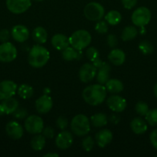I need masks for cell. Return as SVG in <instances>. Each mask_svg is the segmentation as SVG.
<instances>
[{
	"instance_id": "f35d334b",
	"label": "cell",
	"mask_w": 157,
	"mask_h": 157,
	"mask_svg": "<svg viewBox=\"0 0 157 157\" xmlns=\"http://www.w3.org/2000/svg\"><path fill=\"white\" fill-rule=\"evenodd\" d=\"M107 44L110 48H115L118 44V40L117 38L114 35L111 34L107 37Z\"/></svg>"
},
{
	"instance_id": "603a6c76",
	"label": "cell",
	"mask_w": 157,
	"mask_h": 157,
	"mask_svg": "<svg viewBox=\"0 0 157 157\" xmlns=\"http://www.w3.org/2000/svg\"><path fill=\"white\" fill-rule=\"evenodd\" d=\"M1 104L4 108L6 114H12L18 108V101L12 97L3 100Z\"/></svg>"
},
{
	"instance_id": "7bdbcfd3",
	"label": "cell",
	"mask_w": 157,
	"mask_h": 157,
	"mask_svg": "<svg viewBox=\"0 0 157 157\" xmlns=\"http://www.w3.org/2000/svg\"><path fill=\"white\" fill-rule=\"evenodd\" d=\"M149 139H150V142L151 144H152V147L157 150V129L154 130L153 131L150 133Z\"/></svg>"
},
{
	"instance_id": "8d00e7d4",
	"label": "cell",
	"mask_w": 157,
	"mask_h": 157,
	"mask_svg": "<svg viewBox=\"0 0 157 157\" xmlns=\"http://www.w3.org/2000/svg\"><path fill=\"white\" fill-rule=\"evenodd\" d=\"M56 125L60 130H64L68 126V121L64 117H59L56 121Z\"/></svg>"
},
{
	"instance_id": "9c48e42d",
	"label": "cell",
	"mask_w": 157,
	"mask_h": 157,
	"mask_svg": "<svg viewBox=\"0 0 157 157\" xmlns=\"http://www.w3.org/2000/svg\"><path fill=\"white\" fill-rule=\"evenodd\" d=\"M92 63H93V65H95L98 69V72L95 76L98 83L100 84H106L109 79V71L111 69L109 64L104 61H102L99 58H97Z\"/></svg>"
},
{
	"instance_id": "bcb514c9",
	"label": "cell",
	"mask_w": 157,
	"mask_h": 157,
	"mask_svg": "<svg viewBox=\"0 0 157 157\" xmlns=\"http://www.w3.org/2000/svg\"><path fill=\"white\" fill-rule=\"evenodd\" d=\"M5 114H6V113H5L4 108H3L2 104H0V116H3Z\"/></svg>"
},
{
	"instance_id": "30bf717a",
	"label": "cell",
	"mask_w": 157,
	"mask_h": 157,
	"mask_svg": "<svg viewBox=\"0 0 157 157\" xmlns=\"http://www.w3.org/2000/svg\"><path fill=\"white\" fill-rule=\"evenodd\" d=\"M7 9L14 14H22L31 6V0H6Z\"/></svg>"
},
{
	"instance_id": "9a60e30c",
	"label": "cell",
	"mask_w": 157,
	"mask_h": 157,
	"mask_svg": "<svg viewBox=\"0 0 157 157\" xmlns=\"http://www.w3.org/2000/svg\"><path fill=\"white\" fill-rule=\"evenodd\" d=\"M73 136L69 131H62L55 138V145L60 150H66L72 146Z\"/></svg>"
},
{
	"instance_id": "ee69618b",
	"label": "cell",
	"mask_w": 157,
	"mask_h": 157,
	"mask_svg": "<svg viewBox=\"0 0 157 157\" xmlns=\"http://www.w3.org/2000/svg\"><path fill=\"white\" fill-rule=\"evenodd\" d=\"M110 120L111 122L114 123V124H117V123L119 122V117H117L116 115H112V116H111Z\"/></svg>"
},
{
	"instance_id": "ac0fdd59",
	"label": "cell",
	"mask_w": 157,
	"mask_h": 157,
	"mask_svg": "<svg viewBox=\"0 0 157 157\" xmlns=\"http://www.w3.org/2000/svg\"><path fill=\"white\" fill-rule=\"evenodd\" d=\"M52 44L55 49L58 51H63L66 48L69 47V38L66 37L63 34H56L52 38Z\"/></svg>"
},
{
	"instance_id": "f1b7e54d",
	"label": "cell",
	"mask_w": 157,
	"mask_h": 157,
	"mask_svg": "<svg viewBox=\"0 0 157 157\" xmlns=\"http://www.w3.org/2000/svg\"><path fill=\"white\" fill-rule=\"evenodd\" d=\"M138 31L134 26H127L122 32L121 38L124 41H131L136 37Z\"/></svg>"
},
{
	"instance_id": "5b68a950",
	"label": "cell",
	"mask_w": 157,
	"mask_h": 157,
	"mask_svg": "<svg viewBox=\"0 0 157 157\" xmlns=\"http://www.w3.org/2000/svg\"><path fill=\"white\" fill-rule=\"evenodd\" d=\"M105 9L101 4L95 2L88 3L84 9V15L89 21H97L103 18Z\"/></svg>"
},
{
	"instance_id": "8992f818",
	"label": "cell",
	"mask_w": 157,
	"mask_h": 157,
	"mask_svg": "<svg viewBox=\"0 0 157 157\" xmlns=\"http://www.w3.org/2000/svg\"><path fill=\"white\" fill-rule=\"evenodd\" d=\"M151 20V12L148 8L142 6L135 9L132 15V21L135 26L144 27Z\"/></svg>"
},
{
	"instance_id": "d590c367",
	"label": "cell",
	"mask_w": 157,
	"mask_h": 157,
	"mask_svg": "<svg viewBox=\"0 0 157 157\" xmlns=\"http://www.w3.org/2000/svg\"><path fill=\"white\" fill-rule=\"evenodd\" d=\"M95 29L98 33L106 34L108 32V25L105 21H99L95 24Z\"/></svg>"
},
{
	"instance_id": "ffe728a7",
	"label": "cell",
	"mask_w": 157,
	"mask_h": 157,
	"mask_svg": "<svg viewBox=\"0 0 157 157\" xmlns=\"http://www.w3.org/2000/svg\"><path fill=\"white\" fill-rule=\"evenodd\" d=\"M108 58L112 64L115 66H120L124 63L125 59H126V55L123 51L115 48L111 51L110 53L109 54Z\"/></svg>"
},
{
	"instance_id": "c3c4849f",
	"label": "cell",
	"mask_w": 157,
	"mask_h": 157,
	"mask_svg": "<svg viewBox=\"0 0 157 157\" xmlns=\"http://www.w3.org/2000/svg\"><path fill=\"white\" fill-rule=\"evenodd\" d=\"M35 1H37V2H41V1H43V0H35Z\"/></svg>"
},
{
	"instance_id": "44dd1931",
	"label": "cell",
	"mask_w": 157,
	"mask_h": 157,
	"mask_svg": "<svg viewBox=\"0 0 157 157\" xmlns=\"http://www.w3.org/2000/svg\"><path fill=\"white\" fill-rule=\"evenodd\" d=\"M130 127L135 134H143L147 130V124L146 121L140 117H135L131 121Z\"/></svg>"
},
{
	"instance_id": "836d02e7",
	"label": "cell",
	"mask_w": 157,
	"mask_h": 157,
	"mask_svg": "<svg viewBox=\"0 0 157 157\" xmlns=\"http://www.w3.org/2000/svg\"><path fill=\"white\" fill-rule=\"evenodd\" d=\"M86 57L88 58V59H89V61H92V62H93L95 59L99 58V51L93 47H89V48L86 50Z\"/></svg>"
},
{
	"instance_id": "60d3db41",
	"label": "cell",
	"mask_w": 157,
	"mask_h": 157,
	"mask_svg": "<svg viewBox=\"0 0 157 157\" xmlns=\"http://www.w3.org/2000/svg\"><path fill=\"white\" fill-rule=\"evenodd\" d=\"M42 133L45 137L48 138V139H52L54 134H55V131H54L53 128H52L51 127H47L43 130Z\"/></svg>"
},
{
	"instance_id": "277c9868",
	"label": "cell",
	"mask_w": 157,
	"mask_h": 157,
	"mask_svg": "<svg viewBox=\"0 0 157 157\" xmlns=\"http://www.w3.org/2000/svg\"><path fill=\"white\" fill-rule=\"evenodd\" d=\"M92 37L89 32L86 30H78L69 37L70 45L76 50L82 51L90 44Z\"/></svg>"
},
{
	"instance_id": "4dcf8cb0",
	"label": "cell",
	"mask_w": 157,
	"mask_h": 157,
	"mask_svg": "<svg viewBox=\"0 0 157 157\" xmlns=\"http://www.w3.org/2000/svg\"><path fill=\"white\" fill-rule=\"evenodd\" d=\"M145 117L149 125L152 127H157V108L149 110L147 114Z\"/></svg>"
},
{
	"instance_id": "5bb4252c",
	"label": "cell",
	"mask_w": 157,
	"mask_h": 157,
	"mask_svg": "<svg viewBox=\"0 0 157 157\" xmlns=\"http://www.w3.org/2000/svg\"><path fill=\"white\" fill-rule=\"evenodd\" d=\"M53 106L52 98L48 95L45 94L39 97L35 101V108L38 113L44 114L51 110Z\"/></svg>"
},
{
	"instance_id": "f546056e",
	"label": "cell",
	"mask_w": 157,
	"mask_h": 157,
	"mask_svg": "<svg viewBox=\"0 0 157 157\" xmlns=\"http://www.w3.org/2000/svg\"><path fill=\"white\" fill-rule=\"evenodd\" d=\"M17 93L20 98L23 99H29L32 98L34 94L33 88L28 84H22L17 89Z\"/></svg>"
},
{
	"instance_id": "f6af8a7d",
	"label": "cell",
	"mask_w": 157,
	"mask_h": 157,
	"mask_svg": "<svg viewBox=\"0 0 157 157\" xmlns=\"http://www.w3.org/2000/svg\"><path fill=\"white\" fill-rule=\"evenodd\" d=\"M58 154L54 153H49L44 155V157H58Z\"/></svg>"
},
{
	"instance_id": "b9f144b4",
	"label": "cell",
	"mask_w": 157,
	"mask_h": 157,
	"mask_svg": "<svg viewBox=\"0 0 157 157\" xmlns=\"http://www.w3.org/2000/svg\"><path fill=\"white\" fill-rule=\"evenodd\" d=\"M123 6L126 9H131L136 5L137 0H122Z\"/></svg>"
},
{
	"instance_id": "7c38bea8",
	"label": "cell",
	"mask_w": 157,
	"mask_h": 157,
	"mask_svg": "<svg viewBox=\"0 0 157 157\" xmlns=\"http://www.w3.org/2000/svg\"><path fill=\"white\" fill-rule=\"evenodd\" d=\"M17 84L14 81L6 80L0 82V100L12 98L17 91Z\"/></svg>"
},
{
	"instance_id": "4316f807",
	"label": "cell",
	"mask_w": 157,
	"mask_h": 157,
	"mask_svg": "<svg viewBox=\"0 0 157 157\" xmlns=\"http://www.w3.org/2000/svg\"><path fill=\"white\" fill-rule=\"evenodd\" d=\"M91 123L95 127H104L108 123L107 117L104 113H95L91 117Z\"/></svg>"
},
{
	"instance_id": "7dc6e473",
	"label": "cell",
	"mask_w": 157,
	"mask_h": 157,
	"mask_svg": "<svg viewBox=\"0 0 157 157\" xmlns=\"http://www.w3.org/2000/svg\"><path fill=\"white\" fill-rule=\"evenodd\" d=\"M153 92H154V95H155V98H157V83H156V84H155V85L154 86Z\"/></svg>"
},
{
	"instance_id": "83f0119b",
	"label": "cell",
	"mask_w": 157,
	"mask_h": 157,
	"mask_svg": "<svg viewBox=\"0 0 157 157\" xmlns=\"http://www.w3.org/2000/svg\"><path fill=\"white\" fill-rule=\"evenodd\" d=\"M105 19L111 25H116L121 21L122 15L118 11L112 10L106 14Z\"/></svg>"
},
{
	"instance_id": "7402d4cb",
	"label": "cell",
	"mask_w": 157,
	"mask_h": 157,
	"mask_svg": "<svg viewBox=\"0 0 157 157\" xmlns=\"http://www.w3.org/2000/svg\"><path fill=\"white\" fill-rule=\"evenodd\" d=\"M62 55L63 59L68 61L79 60L83 56L81 51L76 50L73 47H69V46L62 51Z\"/></svg>"
},
{
	"instance_id": "7a4b0ae2",
	"label": "cell",
	"mask_w": 157,
	"mask_h": 157,
	"mask_svg": "<svg viewBox=\"0 0 157 157\" xmlns=\"http://www.w3.org/2000/svg\"><path fill=\"white\" fill-rule=\"evenodd\" d=\"M49 57V51L42 45L37 44L31 48L28 56V61L32 67L39 68L47 64Z\"/></svg>"
},
{
	"instance_id": "ab89813d",
	"label": "cell",
	"mask_w": 157,
	"mask_h": 157,
	"mask_svg": "<svg viewBox=\"0 0 157 157\" xmlns=\"http://www.w3.org/2000/svg\"><path fill=\"white\" fill-rule=\"evenodd\" d=\"M10 38V33L8 29H2L0 31V41L6 42Z\"/></svg>"
},
{
	"instance_id": "4fadbf2b",
	"label": "cell",
	"mask_w": 157,
	"mask_h": 157,
	"mask_svg": "<svg viewBox=\"0 0 157 157\" xmlns=\"http://www.w3.org/2000/svg\"><path fill=\"white\" fill-rule=\"evenodd\" d=\"M106 104L108 107L115 113L123 112L127 106L126 100L118 95H112L109 97L106 101Z\"/></svg>"
},
{
	"instance_id": "e575fe53",
	"label": "cell",
	"mask_w": 157,
	"mask_h": 157,
	"mask_svg": "<svg viewBox=\"0 0 157 157\" xmlns=\"http://www.w3.org/2000/svg\"><path fill=\"white\" fill-rule=\"evenodd\" d=\"M83 148L86 150V152H89L92 150V149L94 147V140L91 136H87L85 139H83Z\"/></svg>"
},
{
	"instance_id": "6da1fadb",
	"label": "cell",
	"mask_w": 157,
	"mask_h": 157,
	"mask_svg": "<svg viewBox=\"0 0 157 157\" xmlns=\"http://www.w3.org/2000/svg\"><path fill=\"white\" fill-rule=\"evenodd\" d=\"M85 102L91 106L101 104L106 98V88L103 84H92L86 87L83 91Z\"/></svg>"
},
{
	"instance_id": "484cf974",
	"label": "cell",
	"mask_w": 157,
	"mask_h": 157,
	"mask_svg": "<svg viewBox=\"0 0 157 157\" xmlns=\"http://www.w3.org/2000/svg\"><path fill=\"white\" fill-rule=\"evenodd\" d=\"M46 145V137L43 135H36L32 139L30 146L35 151H40L44 148Z\"/></svg>"
},
{
	"instance_id": "8fae6325",
	"label": "cell",
	"mask_w": 157,
	"mask_h": 157,
	"mask_svg": "<svg viewBox=\"0 0 157 157\" xmlns=\"http://www.w3.org/2000/svg\"><path fill=\"white\" fill-rule=\"evenodd\" d=\"M97 73V68L93 64L86 63L84 64L79 69L78 78L83 83H89L95 78Z\"/></svg>"
},
{
	"instance_id": "e0dca14e",
	"label": "cell",
	"mask_w": 157,
	"mask_h": 157,
	"mask_svg": "<svg viewBox=\"0 0 157 157\" xmlns=\"http://www.w3.org/2000/svg\"><path fill=\"white\" fill-rule=\"evenodd\" d=\"M11 35L15 41L18 42H24L29 38V31L26 26L17 25L12 29Z\"/></svg>"
},
{
	"instance_id": "cb8c5ba5",
	"label": "cell",
	"mask_w": 157,
	"mask_h": 157,
	"mask_svg": "<svg viewBox=\"0 0 157 157\" xmlns=\"http://www.w3.org/2000/svg\"><path fill=\"white\" fill-rule=\"evenodd\" d=\"M106 90L112 94L120 93L123 90V84L118 79H109L106 83Z\"/></svg>"
},
{
	"instance_id": "52a82bcc",
	"label": "cell",
	"mask_w": 157,
	"mask_h": 157,
	"mask_svg": "<svg viewBox=\"0 0 157 157\" xmlns=\"http://www.w3.org/2000/svg\"><path fill=\"white\" fill-rule=\"evenodd\" d=\"M25 128L31 134H38L42 133L44 127L42 119L37 115H31L25 121Z\"/></svg>"
},
{
	"instance_id": "d6a6232c",
	"label": "cell",
	"mask_w": 157,
	"mask_h": 157,
	"mask_svg": "<svg viewBox=\"0 0 157 157\" xmlns=\"http://www.w3.org/2000/svg\"><path fill=\"white\" fill-rule=\"evenodd\" d=\"M135 110L138 114L140 116H146L147 113L149 112V106L146 103L143 102V101H139L136 104H135Z\"/></svg>"
},
{
	"instance_id": "d4e9b609",
	"label": "cell",
	"mask_w": 157,
	"mask_h": 157,
	"mask_svg": "<svg viewBox=\"0 0 157 157\" xmlns=\"http://www.w3.org/2000/svg\"><path fill=\"white\" fill-rule=\"evenodd\" d=\"M32 38L38 44H44L48 39V33L42 27H37L33 30L32 34Z\"/></svg>"
},
{
	"instance_id": "ba28073f",
	"label": "cell",
	"mask_w": 157,
	"mask_h": 157,
	"mask_svg": "<svg viewBox=\"0 0 157 157\" xmlns=\"http://www.w3.org/2000/svg\"><path fill=\"white\" fill-rule=\"evenodd\" d=\"M17 57V49L13 44L6 41L0 45V61L12 62Z\"/></svg>"
},
{
	"instance_id": "d6986e66",
	"label": "cell",
	"mask_w": 157,
	"mask_h": 157,
	"mask_svg": "<svg viewBox=\"0 0 157 157\" xmlns=\"http://www.w3.org/2000/svg\"><path fill=\"white\" fill-rule=\"evenodd\" d=\"M97 144L99 147L103 148L106 145L109 144L112 140V132L107 129H104L99 132L95 136Z\"/></svg>"
},
{
	"instance_id": "3957f363",
	"label": "cell",
	"mask_w": 157,
	"mask_h": 157,
	"mask_svg": "<svg viewBox=\"0 0 157 157\" xmlns=\"http://www.w3.org/2000/svg\"><path fill=\"white\" fill-rule=\"evenodd\" d=\"M71 130L76 136H85L90 131V121L85 115H76L72 120Z\"/></svg>"
},
{
	"instance_id": "1f68e13d",
	"label": "cell",
	"mask_w": 157,
	"mask_h": 157,
	"mask_svg": "<svg viewBox=\"0 0 157 157\" xmlns=\"http://www.w3.org/2000/svg\"><path fill=\"white\" fill-rule=\"evenodd\" d=\"M139 49L143 55H150L153 52V46L147 41H143L139 44Z\"/></svg>"
},
{
	"instance_id": "2e32d148",
	"label": "cell",
	"mask_w": 157,
	"mask_h": 157,
	"mask_svg": "<svg viewBox=\"0 0 157 157\" xmlns=\"http://www.w3.org/2000/svg\"><path fill=\"white\" fill-rule=\"evenodd\" d=\"M6 131L8 136L12 140H19L22 137L23 128L16 121H10L6 124Z\"/></svg>"
},
{
	"instance_id": "74e56055",
	"label": "cell",
	"mask_w": 157,
	"mask_h": 157,
	"mask_svg": "<svg viewBox=\"0 0 157 157\" xmlns=\"http://www.w3.org/2000/svg\"><path fill=\"white\" fill-rule=\"evenodd\" d=\"M13 116L17 119H23L27 116V111L24 108H18L13 113Z\"/></svg>"
}]
</instances>
